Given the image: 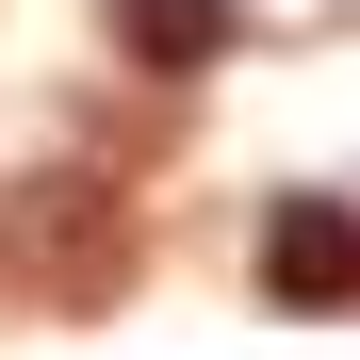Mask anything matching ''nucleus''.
I'll return each instance as SVG.
<instances>
[{"instance_id":"obj_3","label":"nucleus","mask_w":360,"mask_h":360,"mask_svg":"<svg viewBox=\"0 0 360 360\" xmlns=\"http://www.w3.org/2000/svg\"><path fill=\"white\" fill-rule=\"evenodd\" d=\"M229 33H246L229 0H115V49H131V66H213Z\"/></svg>"},{"instance_id":"obj_2","label":"nucleus","mask_w":360,"mask_h":360,"mask_svg":"<svg viewBox=\"0 0 360 360\" xmlns=\"http://www.w3.org/2000/svg\"><path fill=\"white\" fill-rule=\"evenodd\" d=\"M246 262H262L278 311H360V213H344V197H262Z\"/></svg>"},{"instance_id":"obj_1","label":"nucleus","mask_w":360,"mask_h":360,"mask_svg":"<svg viewBox=\"0 0 360 360\" xmlns=\"http://www.w3.org/2000/svg\"><path fill=\"white\" fill-rule=\"evenodd\" d=\"M0 278L49 295V311H98V295L131 278V197L82 180V164H33L17 197H0Z\"/></svg>"}]
</instances>
